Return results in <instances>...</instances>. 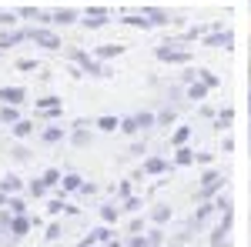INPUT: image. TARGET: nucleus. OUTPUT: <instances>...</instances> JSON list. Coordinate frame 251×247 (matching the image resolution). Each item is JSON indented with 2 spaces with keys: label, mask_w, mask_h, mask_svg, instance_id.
<instances>
[{
  "label": "nucleus",
  "mask_w": 251,
  "mask_h": 247,
  "mask_svg": "<svg viewBox=\"0 0 251 247\" xmlns=\"http://www.w3.org/2000/svg\"><path fill=\"white\" fill-rule=\"evenodd\" d=\"M225 190V174L221 171H204L198 180V201H211Z\"/></svg>",
  "instance_id": "nucleus-1"
},
{
  "label": "nucleus",
  "mask_w": 251,
  "mask_h": 247,
  "mask_svg": "<svg viewBox=\"0 0 251 247\" xmlns=\"http://www.w3.org/2000/svg\"><path fill=\"white\" fill-rule=\"evenodd\" d=\"M154 54H157V60H164V64H191V50H188V47H181L177 40L161 44Z\"/></svg>",
  "instance_id": "nucleus-2"
},
{
  "label": "nucleus",
  "mask_w": 251,
  "mask_h": 247,
  "mask_svg": "<svg viewBox=\"0 0 251 247\" xmlns=\"http://www.w3.org/2000/svg\"><path fill=\"white\" fill-rule=\"evenodd\" d=\"M71 60L80 67V74H91V77H107V74H111L100 60H94L91 54H84V50H71Z\"/></svg>",
  "instance_id": "nucleus-3"
},
{
  "label": "nucleus",
  "mask_w": 251,
  "mask_h": 247,
  "mask_svg": "<svg viewBox=\"0 0 251 247\" xmlns=\"http://www.w3.org/2000/svg\"><path fill=\"white\" fill-rule=\"evenodd\" d=\"M30 40H34L37 47H44V50H60L57 30H50V27H44V23H34V27H30Z\"/></svg>",
  "instance_id": "nucleus-4"
},
{
  "label": "nucleus",
  "mask_w": 251,
  "mask_h": 247,
  "mask_svg": "<svg viewBox=\"0 0 251 247\" xmlns=\"http://www.w3.org/2000/svg\"><path fill=\"white\" fill-rule=\"evenodd\" d=\"M157 124V114H148V111H141V114H131L121 120V131L124 134H137V131H148V127H154Z\"/></svg>",
  "instance_id": "nucleus-5"
},
{
  "label": "nucleus",
  "mask_w": 251,
  "mask_h": 247,
  "mask_svg": "<svg viewBox=\"0 0 251 247\" xmlns=\"http://www.w3.org/2000/svg\"><path fill=\"white\" fill-rule=\"evenodd\" d=\"M24 40H30V27H3L0 30V50H10Z\"/></svg>",
  "instance_id": "nucleus-6"
},
{
  "label": "nucleus",
  "mask_w": 251,
  "mask_h": 247,
  "mask_svg": "<svg viewBox=\"0 0 251 247\" xmlns=\"http://www.w3.org/2000/svg\"><path fill=\"white\" fill-rule=\"evenodd\" d=\"M231 221H234V210L228 207L225 217L218 221V227L211 230V247H228V230H231Z\"/></svg>",
  "instance_id": "nucleus-7"
},
{
  "label": "nucleus",
  "mask_w": 251,
  "mask_h": 247,
  "mask_svg": "<svg viewBox=\"0 0 251 247\" xmlns=\"http://www.w3.org/2000/svg\"><path fill=\"white\" fill-rule=\"evenodd\" d=\"M204 47H214V50H221V47H225V50H231V44H234V30H228V27H225V30H211V34H204Z\"/></svg>",
  "instance_id": "nucleus-8"
},
{
  "label": "nucleus",
  "mask_w": 251,
  "mask_h": 247,
  "mask_svg": "<svg viewBox=\"0 0 251 247\" xmlns=\"http://www.w3.org/2000/svg\"><path fill=\"white\" fill-rule=\"evenodd\" d=\"M30 227H34V221H30V217H27V214H10V237H14V241H20V237H27V234H30Z\"/></svg>",
  "instance_id": "nucleus-9"
},
{
  "label": "nucleus",
  "mask_w": 251,
  "mask_h": 247,
  "mask_svg": "<svg viewBox=\"0 0 251 247\" xmlns=\"http://www.w3.org/2000/svg\"><path fill=\"white\" fill-rule=\"evenodd\" d=\"M107 10H104V7H87V10H84V17H80V23H84V27H87V30H97V27H104V23H107Z\"/></svg>",
  "instance_id": "nucleus-10"
},
{
  "label": "nucleus",
  "mask_w": 251,
  "mask_h": 247,
  "mask_svg": "<svg viewBox=\"0 0 251 247\" xmlns=\"http://www.w3.org/2000/svg\"><path fill=\"white\" fill-rule=\"evenodd\" d=\"M74 20H77V14L71 7H57L54 14H47V23H54V27H71Z\"/></svg>",
  "instance_id": "nucleus-11"
},
{
  "label": "nucleus",
  "mask_w": 251,
  "mask_h": 247,
  "mask_svg": "<svg viewBox=\"0 0 251 247\" xmlns=\"http://www.w3.org/2000/svg\"><path fill=\"white\" fill-rule=\"evenodd\" d=\"M107 241H114V230L107 227V224H100V227H94L80 244H107Z\"/></svg>",
  "instance_id": "nucleus-12"
},
{
  "label": "nucleus",
  "mask_w": 251,
  "mask_h": 247,
  "mask_svg": "<svg viewBox=\"0 0 251 247\" xmlns=\"http://www.w3.org/2000/svg\"><path fill=\"white\" fill-rule=\"evenodd\" d=\"M24 97H27L24 87H0V104H14V107H20Z\"/></svg>",
  "instance_id": "nucleus-13"
},
{
  "label": "nucleus",
  "mask_w": 251,
  "mask_h": 247,
  "mask_svg": "<svg viewBox=\"0 0 251 247\" xmlns=\"http://www.w3.org/2000/svg\"><path fill=\"white\" fill-rule=\"evenodd\" d=\"M0 190H3L7 197H14V194L24 190V180H20L17 174H3V177H0Z\"/></svg>",
  "instance_id": "nucleus-14"
},
{
  "label": "nucleus",
  "mask_w": 251,
  "mask_h": 247,
  "mask_svg": "<svg viewBox=\"0 0 251 247\" xmlns=\"http://www.w3.org/2000/svg\"><path fill=\"white\" fill-rule=\"evenodd\" d=\"M168 171H171V164L164 157H144V174L157 177V174H168Z\"/></svg>",
  "instance_id": "nucleus-15"
},
{
  "label": "nucleus",
  "mask_w": 251,
  "mask_h": 247,
  "mask_svg": "<svg viewBox=\"0 0 251 247\" xmlns=\"http://www.w3.org/2000/svg\"><path fill=\"white\" fill-rule=\"evenodd\" d=\"M214 210H218V207H214V201H201V207H198V210L191 214V227H198V224H204V221L211 217Z\"/></svg>",
  "instance_id": "nucleus-16"
},
{
  "label": "nucleus",
  "mask_w": 251,
  "mask_h": 247,
  "mask_svg": "<svg viewBox=\"0 0 251 247\" xmlns=\"http://www.w3.org/2000/svg\"><path fill=\"white\" fill-rule=\"evenodd\" d=\"M121 20H124L127 27H137V30H151V27H154V23L148 20V14H144V10H141V14H124Z\"/></svg>",
  "instance_id": "nucleus-17"
},
{
  "label": "nucleus",
  "mask_w": 251,
  "mask_h": 247,
  "mask_svg": "<svg viewBox=\"0 0 251 247\" xmlns=\"http://www.w3.org/2000/svg\"><path fill=\"white\" fill-rule=\"evenodd\" d=\"M144 14H148V20H151L154 27H168V23H171V14L161 10V7H144Z\"/></svg>",
  "instance_id": "nucleus-18"
},
{
  "label": "nucleus",
  "mask_w": 251,
  "mask_h": 247,
  "mask_svg": "<svg viewBox=\"0 0 251 247\" xmlns=\"http://www.w3.org/2000/svg\"><path fill=\"white\" fill-rule=\"evenodd\" d=\"M80 184H84V177H80V174H64V177H60V194H71V190H80Z\"/></svg>",
  "instance_id": "nucleus-19"
},
{
  "label": "nucleus",
  "mask_w": 251,
  "mask_h": 247,
  "mask_svg": "<svg viewBox=\"0 0 251 247\" xmlns=\"http://www.w3.org/2000/svg\"><path fill=\"white\" fill-rule=\"evenodd\" d=\"M94 54H97V60H111V57H121V54H124V44H104V47H97Z\"/></svg>",
  "instance_id": "nucleus-20"
},
{
  "label": "nucleus",
  "mask_w": 251,
  "mask_h": 247,
  "mask_svg": "<svg viewBox=\"0 0 251 247\" xmlns=\"http://www.w3.org/2000/svg\"><path fill=\"white\" fill-rule=\"evenodd\" d=\"M208 90H211V87H208L204 80H191V84H188V97H191L194 104H198V100H204V97H208Z\"/></svg>",
  "instance_id": "nucleus-21"
},
{
  "label": "nucleus",
  "mask_w": 251,
  "mask_h": 247,
  "mask_svg": "<svg viewBox=\"0 0 251 247\" xmlns=\"http://www.w3.org/2000/svg\"><path fill=\"white\" fill-rule=\"evenodd\" d=\"M17 120H20V111L14 104H0V124H10V127H14Z\"/></svg>",
  "instance_id": "nucleus-22"
},
{
  "label": "nucleus",
  "mask_w": 251,
  "mask_h": 247,
  "mask_svg": "<svg viewBox=\"0 0 251 247\" xmlns=\"http://www.w3.org/2000/svg\"><path fill=\"white\" fill-rule=\"evenodd\" d=\"M71 144H77V147H84V144H91V131H87V124H74V134H71Z\"/></svg>",
  "instance_id": "nucleus-23"
},
{
  "label": "nucleus",
  "mask_w": 251,
  "mask_h": 247,
  "mask_svg": "<svg viewBox=\"0 0 251 247\" xmlns=\"http://www.w3.org/2000/svg\"><path fill=\"white\" fill-rule=\"evenodd\" d=\"M174 164H177V167H188V164H194V151L191 147H184V144H181V147H174Z\"/></svg>",
  "instance_id": "nucleus-24"
},
{
  "label": "nucleus",
  "mask_w": 251,
  "mask_h": 247,
  "mask_svg": "<svg viewBox=\"0 0 251 247\" xmlns=\"http://www.w3.org/2000/svg\"><path fill=\"white\" fill-rule=\"evenodd\" d=\"M94 124H97V131H107V134H111V131H121V120H117L114 114H104V117H97Z\"/></svg>",
  "instance_id": "nucleus-25"
},
{
  "label": "nucleus",
  "mask_w": 251,
  "mask_h": 247,
  "mask_svg": "<svg viewBox=\"0 0 251 247\" xmlns=\"http://www.w3.org/2000/svg\"><path fill=\"white\" fill-rule=\"evenodd\" d=\"M10 131H14V137H20V140H24V137H30V134H34V120H24V117H20Z\"/></svg>",
  "instance_id": "nucleus-26"
},
{
  "label": "nucleus",
  "mask_w": 251,
  "mask_h": 247,
  "mask_svg": "<svg viewBox=\"0 0 251 247\" xmlns=\"http://www.w3.org/2000/svg\"><path fill=\"white\" fill-rule=\"evenodd\" d=\"M40 140H44V144H57V140H64V127H44V131H40Z\"/></svg>",
  "instance_id": "nucleus-27"
},
{
  "label": "nucleus",
  "mask_w": 251,
  "mask_h": 247,
  "mask_svg": "<svg viewBox=\"0 0 251 247\" xmlns=\"http://www.w3.org/2000/svg\"><path fill=\"white\" fill-rule=\"evenodd\" d=\"M171 214H174V210L168 207V204H157V207L151 210V221H154V224H168V221H171Z\"/></svg>",
  "instance_id": "nucleus-28"
},
{
  "label": "nucleus",
  "mask_w": 251,
  "mask_h": 247,
  "mask_svg": "<svg viewBox=\"0 0 251 247\" xmlns=\"http://www.w3.org/2000/svg\"><path fill=\"white\" fill-rule=\"evenodd\" d=\"M24 20H34V23H47V14L44 10H37V7H24V10H17Z\"/></svg>",
  "instance_id": "nucleus-29"
},
{
  "label": "nucleus",
  "mask_w": 251,
  "mask_h": 247,
  "mask_svg": "<svg viewBox=\"0 0 251 247\" xmlns=\"http://www.w3.org/2000/svg\"><path fill=\"white\" fill-rule=\"evenodd\" d=\"M37 111H60V97H54V94L37 97Z\"/></svg>",
  "instance_id": "nucleus-30"
},
{
  "label": "nucleus",
  "mask_w": 251,
  "mask_h": 247,
  "mask_svg": "<svg viewBox=\"0 0 251 247\" xmlns=\"http://www.w3.org/2000/svg\"><path fill=\"white\" fill-rule=\"evenodd\" d=\"M7 210H10V214H27V204H24V197H20V194L7 197Z\"/></svg>",
  "instance_id": "nucleus-31"
},
{
  "label": "nucleus",
  "mask_w": 251,
  "mask_h": 247,
  "mask_svg": "<svg viewBox=\"0 0 251 247\" xmlns=\"http://www.w3.org/2000/svg\"><path fill=\"white\" fill-rule=\"evenodd\" d=\"M188 137H191V127H188V124H181V127L174 131L171 144H174V147H181V144H188Z\"/></svg>",
  "instance_id": "nucleus-32"
},
{
  "label": "nucleus",
  "mask_w": 251,
  "mask_h": 247,
  "mask_svg": "<svg viewBox=\"0 0 251 247\" xmlns=\"http://www.w3.org/2000/svg\"><path fill=\"white\" fill-rule=\"evenodd\" d=\"M40 177H44V184H47V187H57V184H60V177H64V174H60L57 167H47V171L40 174Z\"/></svg>",
  "instance_id": "nucleus-33"
},
{
  "label": "nucleus",
  "mask_w": 251,
  "mask_h": 247,
  "mask_svg": "<svg viewBox=\"0 0 251 247\" xmlns=\"http://www.w3.org/2000/svg\"><path fill=\"white\" fill-rule=\"evenodd\" d=\"M100 217H104V224H117V217H121V210H117L114 204H104V207H100Z\"/></svg>",
  "instance_id": "nucleus-34"
},
{
  "label": "nucleus",
  "mask_w": 251,
  "mask_h": 247,
  "mask_svg": "<svg viewBox=\"0 0 251 247\" xmlns=\"http://www.w3.org/2000/svg\"><path fill=\"white\" fill-rule=\"evenodd\" d=\"M27 190H30V194H34V197H44V194H47V184H44V177H37V180H30V184H27Z\"/></svg>",
  "instance_id": "nucleus-35"
},
{
  "label": "nucleus",
  "mask_w": 251,
  "mask_h": 247,
  "mask_svg": "<svg viewBox=\"0 0 251 247\" xmlns=\"http://www.w3.org/2000/svg\"><path fill=\"white\" fill-rule=\"evenodd\" d=\"M20 14H14V10H0V27H17Z\"/></svg>",
  "instance_id": "nucleus-36"
},
{
  "label": "nucleus",
  "mask_w": 251,
  "mask_h": 247,
  "mask_svg": "<svg viewBox=\"0 0 251 247\" xmlns=\"http://www.w3.org/2000/svg\"><path fill=\"white\" fill-rule=\"evenodd\" d=\"M198 80H204V84H208L211 90H214V87H218V84H221V80H218V77H214L211 70H204V67H198Z\"/></svg>",
  "instance_id": "nucleus-37"
},
{
  "label": "nucleus",
  "mask_w": 251,
  "mask_h": 247,
  "mask_svg": "<svg viewBox=\"0 0 251 247\" xmlns=\"http://www.w3.org/2000/svg\"><path fill=\"white\" fill-rule=\"evenodd\" d=\"M231 120H234V111H231V107H225V111L218 114V127H231Z\"/></svg>",
  "instance_id": "nucleus-38"
},
{
  "label": "nucleus",
  "mask_w": 251,
  "mask_h": 247,
  "mask_svg": "<svg viewBox=\"0 0 251 247\" xmlns=\"http://www.w3.org/2000/svg\"><path fill=\"white\" fill-rule=\"evenodd\" d=\"M127 247H154V244H151V237H141V234H134V237L127 241Z\"/></svg>",
  "instance_id": "nucleus-39"
},
{
  "label": "nucleus",
  "mask_w": 251,
  "mask_h": 247,
  "mask_svg": "<svg viewBox=\"0 0 251 247\" xmlns=\"http://www.w3.org/2000/svg\"><path fill=\"white\" fill-rule=\"evenodd\" d=\"M124 210H131V214L141 210V197H134V194H131V197H124Z\"/></svg>",
  "instance_id": "nucleus-40"
},
{
  "label": "nucleus",
  "mask_w": 251,
  "mask_h": 247,
  "mask_svg": "<svg viewBox=\"0 0 251 247\" xmlns=\"http://www.w3.org/2000/svg\"><path fill=\"white\" fill-rule=\"evenodd\" d=\"M157 124H174V107L161 111V114H157Z\"/></svg>",
  "instance_id": "nucleus-41"
},
{
  "label": "nucleus",
  "mask_w": 251,
  "mask_h": 247,
  "mask_svg": "<svg viewBox=\"0 0 251 247\" xmlns=\"http://www.w3.org/2000/svg\"><path fill=\"white\" fill-rule=\"evenodd\" d=\"M17 70H24V74L37 70V60H17Z\"/></svg>",
  "instance_id": "nucleus-42"
},
{
  "label": "nucleus",
  "mask_w": 251,
  "mask_h": 247,
  "mask_svg": "<svg viewBox=\"0 0 251 247\" xmlns=\"http://www.w3.org/2000/svg\"><path fill=\"white\" fill-rule=\"evenodd\" d=\"M47 210H50V214H60V210H67V204H64V197H57V201H50V204H47Z\"/></svg>",
  "instance_id": "nucleus-43"
},
{
  "label": "nucleus",
  "mask_w": 251,
  "mask_h": 247,
  "mask_svg": "<svg viewBox=\"0 0 251 247\" xmlns=\"http://www.w3.org/2000/svg\"><path fill=\"white\" fill-rule=\"evenodd\" d=\"M60 237V224H50V227H47V241H57Z\"/></svg>",
  "instance_id": "nucleus-44"
},
{
  "label": "nucleus",
  "mask_w": 251,
  "mask_h": 247,
  "mask_svg": "<svg viewBox=\"0 0 251 247\" xmlns=\"http://www.w3.org/2000/svg\"><path fill=\"white\" fill-rule=\"evenodd\" d=\"M0 227L3 230L10 227V210H0ZM7 234H10V230H7Z\"/></svg>",
  "instance_id": "nucleus-45"
},
{
  "label": "nucleus",
  "mask_w": 251,
  "mask_h": 247,
  "mask_svg": "<svg viewBox=\"0 0 251 247\" xmlns=\"http://www.w3.org/2000/svg\"><path fill=\"white\" fill-rule=\"evenodd\" d=\"M117 194H121V197H131V184H127V180H121V184H117Z\"/></svg>",
  "instance_id": "nucleus-46"
},
{
  "label": "nucleus",
  "mask_w": 251,
  "mask_h": 247,
  "mask_svg": "<svg viewBox=\"0 0 251 247\" xmlns=\"http://www.w3.org/2000/svg\"><path fill=\"white\" fill-rule=\"evenodd\" d=\"M221 151H225V154L234 151V137H225V140H221Z\"/></svg>",
  "instance_id": "nucleus-47"
},
{
  "label": "nucleus",
  "mask_w": 251,
  "mask_h": 247,
  "mask_svg": "<svg viewBox=\"0 0 251 247\" xmlns=\"http://www.w3.org/2000/svg\"><path fill=\"white\" fill-rule=\"evenodd\" d=\"M148 237H151V244H154V247H157V244H161V241H164V234H161V230H157V227H154V230H151V234H148Z\"/></svg>",
  "instance_id": "nucleus-48"
},
{
  "label": "nucleus",
  "mask_w": 251,
  "mask_h": 247,
  "mask_svg": "<svg viewBox=\"0 0 251 247\" xmlns=\"http://www.w3.org/2000/svg\"><path fill=\"white\" fill-rule=\"evenodd\" d=\"M14 157H17V160H30V154H27V147H14Z\"/></svg>",
  "instance_id": "nucleus-49"
},
{
  "label": "nucleus",
  "mask_w": 251,
  "mask_h": 247,
  "mask_svg": "<svg viewBox=\"0 0 251 247\" xmlns=\"http://www.w3.org/2000/svg\"><path fill=\"white\" fill-rule=\"evenodd\" d=\"M97 190V184H91V180H84V184H80V194H94Z\"/></svg>",
  "instance_id": "nucleus-50"
},
{
  "label": "nucleus",
  "mask_w": 251,
  "mask_h": 247,
  "mask_svg": "<svg viewBox=\"0 0 251 247\" xmlns=\"http://www.w3.org/2000/svg\"><path fill=\"white\" fill-rule=\"evenodd\" d=\"M10 241H14V237H10V234H7V230L0 227V247H7V244H10Z\"/></svg>",
  "instance_id": "nucleus-51"
},
{
  "label": "nucleus",
  "mask_w": 251,
  "mask_h": 247,
  "mask_svg": "<svg viewBox=\"0 0 251 247\" xmlns=\"http://www.w3.org/2000/svg\"><path fill=\"white\" fill-rule=\"evenodd\" d=\"M248 117H251V87H248Z\"/></svg>",
  "instance_id": "nucleus-52"
},
{
  "label": "nucleus",
  "mask_w": 251,
  "mask_h": 247,
  "mask_svg": "<svg viewBox=\"0 0 251 247\" xmlns=\"http://www.w3.org/2000/svg\"><path fill=\"white\" fill-rule=\"evenodd\" d=\"M80 247H104V244H80Z\"/></svg>",
  "instance_id": "nucleus-53"
},
{
  "label": "nucleus",
  "mask_w": 251,
  "mask_h": 247,
  "mask_svg": "<svg viewBox=\"0 0 251 247\" xmlns=\"http://www.w3.org/2000/svg\"><path fill=\"white\" fill-rule=\"evenodd\" d=\"M0 54H3V50H0Z\"/></svg>",
  "instance_id": "nucleus-54"
}]
</instances>
